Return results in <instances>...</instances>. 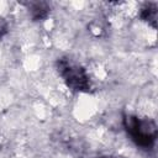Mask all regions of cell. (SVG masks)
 <instances>
[{"mask_svg": "<svg viewBox=\"0 0 158 158\" xmlns=\"http://www.w3.org/2000/svg\"><path fill=\"white\" fill-rule=\"evenodd\" d=\"M123 127L131 141L141 149L149 151L154 147L158 128L152 118L128 114L123 116Z\"/></svg>", "mask_w": 158, "mask_h": 158, "instance_id": "cell-1", "label": "cell"}, {"mask_svg": "<svg viewBox=\"0 0 158 158\" xmlns=\"http://www.w3.org/2000/svg\"><path fill=\"white\" fill-rule=\"evenodd\" d=\"M57 68L59 72V75L63 78L67 86L74 91H89L91 88L90 78L88 72L79 64L67 59L62 58L57 62Z\"/></svg>", "mask_w": 158, "mask_h": 158, "instance_id": "cell-2", "label": "cell"}, {"mask_svg": "<svg viewBox=\"0 0 158 158\" xmlns=\"http://www.w3.org/2000/svg\"><path fill=\"white\" fill-rule=\"evenodd\" d=\"M139 16L143 21L148 22V25L156 27V25H157V6H156V4H148L144 7H142Z\"/></svg>", "mask_w": 158, "mask_h": 158, "instance_id": "cell-3", "label": "cell"}, {"mask_svg": "<svg viewBox=\"0 0 158 158\" xmlns=\"http://www.w3.org/2000/svg\"><path fill=\"white\" fill-rule=\"evenodd\" d=\"M48 6L43 2H36L31 7V15L33 20H43L48 15Z\"/></svg>", "mask_w": 158, "mask_h": 158, "instance_id": "cell-4", "label": "cell"}, {"mask_svg": "<svg viewBox=\"0 0 158 158\" xmlns=\"http://www.w3.org/2000/svg\"><path fill=\"white\" fill-rule=\"evenodd\" d=\"M7 32V23L5 22V20L0 19V38Z\"/></svg>", "mask_w": 158, "mask_h": 158, "instance_id": "cell-5", "label": "cell"}, {"mask_svg": "<svg viewBox=\"0 0 158 158\" xmlns=\"http://www.w3.org/2000/svg\"><path fill=\"white\" fill-rule=\"evenodd\" d=\"M98 158H122V157H118V156H112V154H109V156H101V157H98Z\"/></svg>", "mask_w": 158, "mask_h": 158, "instance_id": "cell-6", "label": "cell"}]
</instances>
